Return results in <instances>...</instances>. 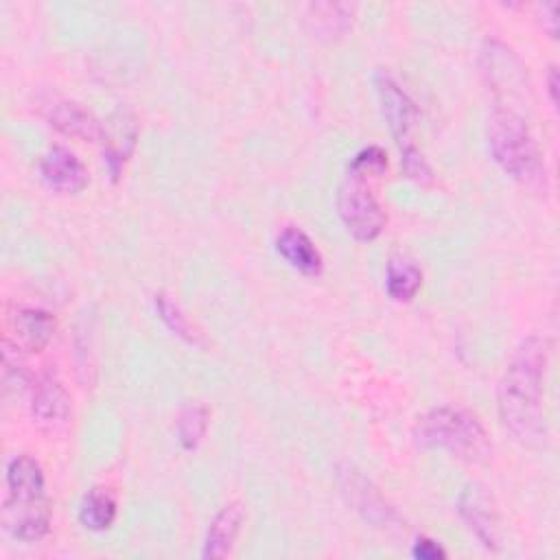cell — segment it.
Listing matches in <instances>:
<instances>
[{
	"instance_id": "13",
	"label": "cell",
	"mask_w": 560,
	"mask_h": 560,
	"mask_svg": "<svg viewBox=\"0 0 560 560\" xmlns=\"http://www.w3.org/2000/svg\"><path fill=\"white\" fill-rule=\"evenodd\" d=\"M13 346L22 352H39L48 346L55 332V317L42 308H15L11 315Z\"/></svg>"
},
{
	"instance_id": "17",
	"label": "cell",
	"mask_w": 560,
	"mask_h": 560,
	"mask_svg": "<svg viewBox=\"0 0 560 560\" xmlns=\"http://www.w3.org/2000/svg\"><path fill=\"white\" fill-rule=\"evenodd\" d=\"M339 483H341V492L348 494V501L354 505V510L363 512V516L370 518L372 523H378V521L387 523L389 508L383 505L376 490L359 470H354L352 466H346V470L339 472Z\"/></svg>"
},
{
	"instance_id": "1",
	"label": "cell",
	"mask_w": 560,
	"mask_h": 560,
	"mask_svg": "<svg viewBox=\"0 0 560 560\" xmlns=\"http://www.w3.org/2000/svg\"><path fill=\"white\" fill-rule=\"evenodd\" d=\"M551 341L532 335L514 350L497 387V407L503 427L527 446L547 440L545 378L549 370Z\"/></svg>"
},
{
	"instance_id": "19",
	"label": "cell",
	"mask_w": 560,
	"mask_h": 560,
	"mask_svg": "<svg viewBox=\"0 0 560 560\" xmlns=\"http://www.w3.org/2000/svg\"><path fill=\"white\" fill-rule=\"evenodd\" d=\"M422 287V271L420 267L402 256H394L387 262L385 271V289L387 295L396 302H409Z\"/></svg>"
},
{
	"instance_id": "8",
	"label": "cell",
	"mask_w": 560,
	"mask_h": 560,
	"mask_svg": "<svg viewBox=\"0 0 560 560\" xmlns=\"http://www.w3.org/2000/svg\"><path fill=\"white\" fill-rule=\"evenodd\" d=\"M376 92H378V103L383 118L398 142L400 151L411 149V133L418 122V109L416 103L409 98V94L387 74L378 72L376 74Z\"/></svg>"
},
{
	"instance_id": "14",
	"label": "cell",
	"mask_w": 560,
	"mask_h": 560,
	"mask_svg": "<svg viewBox=\"0 0 560 560\" xmlns=\"http://www.w3.org/2000/svg\"><path fill=\"white\" fill-rule=\"evenodd\" d=\"M276 252L304 276H319L324 269V258L319 249L315 247L311 236L295 225H287L280 230L276 238Z\"/></svg>"
},
{
	"instance_id": "5",
	"label": "cell",
	"mask_w": 560,
	"mask_h": 560,
	"mask_svg": "<svg viewBox=\"0 0 560 560\" xmlns=\"http://www.w3.org/2000/svg\"><path fill=\"white\" fill-rule=\"evenodd\" d=\"M52 508L46 494L33 499L4 497L2 527L11 538L20 542H37L48 534Z\"/></svg>"
},
{
	"instance_id": "11",
	"label": "cell",
	"mask_w": 560,
	"mask_h": 560,
	"mask_svg": "<svg viewBox=\"0 0 560 560\" xmlns=\"http://www.w3.org/2000/svg\"><path fill=\"white\" fill-rule=\"evenodd\" d=\"M481 72L486 77V83L494 94L499 92H512V94H525V70L521 61L514 57V52L488 39L481 50Z\"/></svg>"
},
{
	"instance_id": "10",
	"label": "cell",
	"mask_w": 560,
	"mask_h": 560,
	"mask_svg": "<svg viewBox=\"0 0 560 560\" xmlns=\"http://www.w3.org/2000/svg\"><path fill=\"white\" fill-rule=\"evenodd\" d=\"M39 112L48 120L50 127H55L57 131H61L66 136H72L79 140H90V142L103 140L105 127L98 122V118L94 114H90L74 101L50 96L39 105Z\"/></svg>"
},
{
	"instance_id": "9",
	"label": "cell",
	"mask_w": 560,
	"mask_h": 560,
	"mask_svg": "<svg viewBox=\"0 0 560 560\" xmlns=\"http://www.w3.org/2000/svg\"><path fill=\"white\" fill-rule=\"evenodd\" d=\"M42 182L59 195H77L90 184L85 164L66 147H50L39 160Z\"/></svg>"
},
{
	"instance_id": "26",
	"label": "cell",
	"mask_w": 560,
	"mask_h": 560,
	"mask_svg": "<svg viewBox=\"0 0 560 560\" xmlns=\"http://www.w3.org/2000/svg\"><path fill=\"white\" fill-rule=\"evenodd\" d=\"M547 92L551 98V105L558 107V70L551 66L549 74H547Z\"/></svg>"
},
{
	"instance_id": "21",
	"label": "cell",
	"mask_w": 560,
	"mask_h": 560,
	"mask_svg": "<svg viewBox=\"0 0 560 560\" xmlns=\"http://www.w3.org/2000/svg\"><path fill=\"white\" fill-rule=\"evenodd\" d=\"M311 13H313L311 20L315 22V28L322 35L335 37V35H341L350 28L354 7L352 4H337V2H317V4H311Z\"/></svg>"
},
{
	"instance_id": "7",
	"label": "cell",
	"mask_w": 560,
	"mask_h": 560,
	"mask_svg": "<svg viewBox=\"0 0 560 560\" xmlns=\"http://www.w3.org/2000/svg\"><path fill=\"white\" fill-rule=\"evenodd\" d=\"M457 512L486 549L497 551L501 547V518L486 488L479 483L464 486L457 499Z\"/></svg>"
},
{
	"instance_id": "15",
	"label": "cell",
	"mask_w": 560,
	"mask_h": 560,
	"mask_svg": "<svg viewBox=\"0 0 560 560\" xmlns=\"http://www.w3.org/2000/svg\"><path fill=\"white\" fill-rule=\"evenodd\" d=\"M136 138H138V125L136 118L129 112H118L112 118V125L105 127L103 133V155L107 162V168L112 173L114 179H118L127 158L131 155L133 147H136Z\"/></svg>"
},
{
	"instance_id": "12",
	"label": "cell",
	"mask_w": 560,
	"mask_h": 560,
	"mask_svg": "<svg viewBox=\"0 0 560 560\" xmlns=\"http://www.w3.org/2000/svg\"><path fill=\"white\" fill-rule=\"evenodd\" d=\"M243 521H245L243 503L232 501V503L223 505L208 525L201 558H206V560L225 558L232 551V547L241 534Z\"/></svg>"
},
{
	"instance_id": "3",
	"label": "cell",
	"mask_w": 560,
	"mask_h": 560,
	"mask_svg": "<svg viewBox=\"0 0 560 560\" xmlns=\"http://www.w3.org/2000/svg\"><path fill=\"white\" fill-rule=\"evenodd\" d=\"M413 440L418 446L440 448L466 462H483L492 451L477 416L453 405H440L422 413L413 427Z\"/></svg>"
},
{
	"instance_id": "4",
	"label": "cell",
	"mask_w": 560,
	"mask_h": 560,
	"mask_svg": "<svg viewBox=\"0 0 560 560\" xmlns=\"http://www.w3.org/2000/svg\"><path fill=\"white\" fill-rule=\"evenodd\" d=\"M368 179V175L348 168L335 197L339 219L357 241H374L387 223Z\"/></svg>"
},
{
	"instance_id": "23",
	"label": "cell",
	"mask_w": 560,
	"mask_h": 560,
	"mask_svg": "<svg viewBox=\"0 0 560 560\" xmlns=\"http://www.w3.org/2000/svg\"><path fill=\"white\" fill-rule=\"evenodd\" d=\"M348 168H350V171H357V173H361V175H368V177H378V175H383L385 168H387V153H385L381 147H376V144L365 147V149H361V151L350 160Z\"/></svg>"
},
{
	"instance_id": "16",
	"label": "cell",
	"mask_w": 560,
	"mask_h": 560,
	"mask_svg": "<svg viewBox=\"0 0 560 560\" xmlns=\"http://www.w3.org/2000/svg\"><path fill=\"white\" fill-rule=\"evenodd\" d=\"M46 494V479L39 462L26 453L7 464V497L33 499Z\"/></svg>"
},
{
	"instance_id": "20",
	"label": "cell",
	"mask_w": 560,
	"mask_h": 560,
	"mask_svg": "<svg viewBox=\"0 0 560 560\" xmlns=\"http://www.w3.org/2000/svg\"><path fill=\"white\" fill-rule=\"evenodd\" d=\"M153 306H155V313L162 319V324L173 335H177L179 339H184L190 346H201L203 343L197 328L188 322V317L179 311V306L166 293H155L153 295Z\"/></svg>"
},
{
	"instance_id": "6",
	"label": "cell",
	"mask_w": 560,
	"mask_h": 560,
	"mask_svg": "<svg viewBox=\"0 0 560 560\" xmlns=\"http://www.w3.org/2000/svg\"><path fill=\"white\" fill-rule=\"evenodd\" d=\"M31 418L33 424L50 435L63 433L72 420V402L70 394L61 385V381L52 374L39 376L33 387L31 398Z\"/></svg>"
},
{
	"instance_id": "18",
	"label": "cell",
	"mask_w": 560,
	"mask_h": 560,
	"mask_svg": "<svg viewBox=\"0 0 560 560\" xmlns=\"http://www.w3.org/2000/svg\"><path fill=\"white\" fill-rule=\"evenodd\" d=\"M79 521L90 532H105L116 521V499L103 486H92L79 505Z\"/></svg>"
},
{
	"instance_id": "24",
	"label": "cell",
	"mask_w": 560,
	"mask_h": 560,
	"mask_svg": "<svg viewBox=\"0 0 560 560\" xmlns=\"http://www.w3.org/2000/svg\"><path fill=\"white\" fill-rule=\"evenodd\" d=\"M402 166H405L407 177H411L416 182H429L431 179V168H429V164L424 162L422 153L416 147L402 151Z\"/></svg>"
},
{
	"instance_id": "2",
	"label": "cell",
	"mask_w": 560,
	"mask_h": 560,
	"mask_svg": "<svg viewBox=\"0 0 560 560\" xmlns=\"http://www.w3.org/2000/svg\"><path fill=\"white\" fill-rule=\"evenodd\" d=\"M486 140L494 162L529 190L547 188V171L538 142L525 118L508 107H497L488 116Z\"/></svg>"
},
{
	"instance_id": "25",
	"label": "cell",
	"mask_w": 560,
	"mask_h": 560,
	"mask_svg": "<svg viewBox=\"0 0 560 560\" xmlns=\"http://www.w3.org/2000/svg\"><path fill=\"white\" fill-rule=\"evenodd\" d=\"M411 556L418 558V560H440V558H446V551L431 538H418L411 547Z\"/></svg>"
},
{
	"instance_id": "22",
	"label": "cell",
	"mask_w": 560,
	"mask_h": 560,
	"mask_svg": "<svg viewBox=\"0 0 560 560\" xmlns=\"http://www.w3.org/2000/svg\"><path fill=\"white\" fill-rule=\"evenodd\" d=\"M208 429V409L199 402H188L177 416V440L184 451H195Z\"/></svg>"
}]
</instances>
